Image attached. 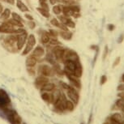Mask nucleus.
<instances>
[{"mask_svg": "<svg viewBox=\"0 0 124 124\" xmlns=\"http://www.w3.org/2000/svg\"><path fill=\"white\" fill-rule=\"evenodd\" d=\"M15 31V26H13L12 24H11L8 22H5L0 25V32H3V33H14Z\"/></svg>", "mask_w": 124, "mask_h": 124, "instance_id": "nucleus-1", "label": "nucleus"}, {"mask_svg": "<svg viewBox=\"0 0 124 124\" xmlns=\"http://www.w3.org/2000/svg\"><path fill=\"white\" fill-rule=\"evenodd\" d=\"M27 40V33L25 32L22 33L17 35V40H16V46H17L18 50H21L23 46L26 42Z\"/></svg>", "mask_w": 124, "mask_h": 124, "instance_id": "nucleus-2", "label": "nucleus"}, {"mask_svg": "<svg viewBox=\"0 0 124 124\" xmlns=\"http://www.w3.org/2000/svg\"><path fill=\"white\" fill-rule=\"evenodd\" d=\"M11 100L3 89H0V106H7L10 103Z\"/></svg>", "mask_w": 124, "mask_h": 124, "instance_id": "nucleus-3", "label": "nucleus"}, {"mask_svg": "<svg viewBox=\"0 0 124 124\" xmlns=\"http://www.w3.org/2000/svg\"><path fill=\"white\" fill-rule=\"evenodd\" d=\"M65 50L62 47L56 46L53 50V54L54 56V58H56V60L60 61L62 59V56H63Z\"/></svg>", "mask_w": 124, "mask_h": 124, "instance_id": "nucleus-4", "label": "nucleus"}, {"mask_svg": "<svg viewBox=\"0 0 124 124\" xmlns=\"http://www.w3.org/2000/svg\"><path fill=\"white\" fill-rule=\"evenodd\" d=\"M40 71L41 75H43L44 76H53L54 75V70L47 65H43L42 67H40Z\"/></svg>", "mask_w": 124, "mask_h": 124, "instance_id": "nucleus-5", "label": "nucleus"}, {"mask_svg": "<svg viewBox=\"0 0 124 124\" xmlns=\"http://www.w3.org/2000/svg\"><path fill=\"white\" fill-rule=\"evenodd\" d=\"M67 95H68V97L71 98L72 101H74L76 102V103L78 102L79 95H78V93H76V91L73 88L71 87L70 89L67 90Z\"/></svg>", "mask_w": 124, "mask_h": 124, "instance_id": "nucleus-6", "label": "nucleus"}, {"mask_svg": "<svg viewBox=\"0 0 124 124\" xmlns=\"http://www.w3.org/2000/svg\"><path fill=\"white\" fill-rule=\"evenodd\" d=\"M44 54H45L44 48L41 47V46H37V48L34 49L32 55H33L34 57H36V58H38V57H41L42 55H44Z\"/></svg>", "mask_w": 124, "mask_h": 124, "instance_id": "nucleus-7", "label": "nucleus"}, {"mask_svg": "<svg viewBox=\"0 0 124 124\" xmlns=\"http://www.w3.org/2000/svg\"><path fill=\"white\" fill-rule=\"evenodd\" d=\"M37 58L33 55H30L26 59V65L28 67H34L37 64Z\"/></svg>", "mask_w": 124, "mask_h": 124, "instance_id": "nucleus-8", "label": "nucleus"}, {"mask_svg": "<svg viewBox=\"0 0 124 124\" xmlns=\"http://www.w3.org/2000/svg\"><path fill=\"white\" fill-rule=\"evenodd\" d=\"M60 97H61V92L59 90L56 89L55 91H54V93L51 94V101H52L54 104H55V103L59 100Z\"/></svg>", "mask_w": 124, "mask_h": 124, "instance_id": "nucleus-9", "label": "nucleus"}, {"mask_svg": "<svg viewBox=\"0 0 124 124\" xmlns=\"http://www.w3.org/2000/svg\"><path fill=\"white\" fill-rule=\"evenodd\" d=\"M46 83H48V79L46 78V77L40 76L36 79V85L40 88H41L43 85H45Z\"/></svg>", "mask_w": 124, "mask_h": 124, "instance_id": "nucleus-10", "label": "nucleus"}, {"mask_svg": "<svg viewBox=\"0 0 124 124\" xmlns=\"http://www.w3.org/2000/svg\"><path fill=\"white\" fill-rule=\"evenodd\" d=\"M73 75L76 77H77V78H79V77H80L82 76V67L80 63L79 62V61H77L76 62V68L75 69Z\"/></svg>", "mask_w": 124, "mask_h": 124, "instance_id": "nucleus-11", "label": "nucleus"}, {"mask_svg": "<svg viewBox=\"0 0 124 124\" xmlns=\"http://www.w3.org/2000/svg\"><path fill=\"white\" fill-rule=\"evenodd\" d=\"M55 88V85H54L52 83H46L45 85H43L41 87V89L45 92H50V91H53L54 89Z\"/></svg>", "mask_w": 124, "mask_h": 124, "instance_id": "nucleus-12", "label": "nucleus"}, {"mask_svg": "<svg viewBox=\"0 0 124 124\" xmlns=\"http://www.w3.org/2000/svg\"><path fill=\"white\" fill-rule=\"evenodd\" d=\"M62 12H63L64 16H74L75 13L73 11L71 10V7H64L63 8H62Z\"/></svg>", "mask_w": 124, "mask_h": 124, "instance_id": "nucleus-13", "label": "nucleus"}, {"mask_svg": "<svg viewBox=\"0 0 124 124\" xmlns=\"http://www.w3.org/2000/svg\"><path fill=\"white\" fill-rule=\"evenodd\" d=\"M16 5H17V8L20 9V11H29L28 7L25 5L22 1H20V0H17V1H16Z\"/></svg>", "mask_w": 124, "mask_h": 124, "instance_id": "nucleus-14", "label": "nucleus"}, {"mask_svg": "<svg viewBox=\"0 0 124 124\" xmlns=\"http://www.w3.org/2000/svg\"><path fill=\"white\" fill-rule=\"evenodd\" d=\"M50 35L49 32H43V34L41 35V41L44 43V44H46V43H48L49 41H50Z\"/></svg>", "mask_w": 124, "mask_h": 124, "instance_id": "nucleus-15", "label": "nucleus"}, {"mask_svg": "<svg viewBox=\"0 0 124 124\" xmlns=\"http://www.w3.org/2000/svg\"><path fill=\"white\" fill-rule=\"evenodd\" d=\"M60 34H61V37L65 40H70L72 37V34L68 31H62Z\"/></svg>", "mask_w": 124, "mask_h": 124, "instance_id": "nucleus-16", "label": "nucleus"}, {"mask_svg": "<svg viewBox=\"0 0 124 124\" xmlns=\"http://www.w3.org/2000/svg\"><path fill=\"white\" fill-rule=\"evenodd\" d=\"M37 11H38L39 12L41 13V15H42L44 17H46V18H49L50 16L49 11L46 10V9H43V8H37Z\"/></svg>", "mask_w": 124, "mask_h": 124, "instance_id": "nucleus-17", "label": "nucleus"}, {"mask_svg": "<svg viewBox=\"0 0 124 124\" xmlns=\"http://www.w3.org/2000/svg\"><path fill=\"white\" fill-rule=\"evenodd\" d=\"M28 44L31 45L32 46H34L35 44H36V38H35L34 35L32 34H30L29 37H28Z\"/></svg>", "mask_w": 124, "mask_h": 124, "instance_id": "nucleus-18", "label": "nucleus"}, {"mask_svg": "<svg viewBox=\"0 0 124 124\" xmlns=\"http://www.w3.org/2000/svg\"><path fill=\"white\" fill-rule=\"evenodd\" d=\"M10 15H11V11L9 9H5L3 11V12H2L1 18L3 19V20H7V19L10 17Z\"/></svg>", "mask_w": 124, "mask_h": 124, "instance_id": "nucleus-19", "label": "nucleus"}, {"mask_svg": "<svg viewBox=\"0 0 124 124\" xmlns=\"http://www.w3.org/2000/svg\"><path fill=\"white\" fill-rule=\"evenodd\" d=\"M7 22H8V23H10L11 24H12L13 26H18V27H22L23 26V24L22 23H20V22H19L17 21V20H14V19H11V20H8Z\"/></svg>", "mask_w": 124, "mask_h": 124, "instance_id": "nucleus-20", "label": "nucleus"}, {"mask_svg": "<svg viewBox=\"0 0 124 124\" xmlns=\"http://www.w3.org/2000/svg\"><path fill=\"white\" fill-rule=\"evenodd\" d=\"M41 98L46 102H51V94H49L47 93H44L41 94Z\"/></svg>", "mask_w": 124, "mask_h": 124, "instance_id": "nucleus-21", "label": "nucleus"}, {"mask_svg": "<svg viewBox=\"0 0 124 124\" xmlns=\"http://www.w3.org/2000/svg\"><path fill=\"white\" fill-rule=\"evenodd\" d=\"M111 120L113 121H115V122H118V123H120L121 120H122V116L120 114L118 113H116L112 115L111 117Z\"/></svg>", "mask_w": 124, "mask_h": 124, "instance_id": "nucleus-22", "label": "nucleus"}, {"mask_svg": "<svg viewBox=\"0 0 124 124\" xmlns=\"http://www.w3.org/2000/svg\"><path fill=\"white\" fill-rule=\"evenodd\" d=\"M75 108V106L73 102H71V101H66V109L69 111H72Z\"/></svg>", "mask_w": 124, "mask_h": 124, "instance_id": "nucleus-23", "label": "nucleus"}, {"mask_svg": "<svg viewBox=\"0 0 124 124\" xmlns=\"http://www.w3.org/2000/svg\"><path fill=\"white\" fill-rule=\"evenodd\" d=\"M33 48V46H32L31 45H29V44H28L27 43V45H26V47H25L24 49V50L23 51V54H22L23 55H25V54H29L30 51L32 50V49Z\"/></svg>", "mask_w": 124, "mask_h": 124, "instance_id": "nucleus-24", "label": "nucleus"}, {"mask_svg": "<svg viewBox=\"0 0 124 124\" xmlns=\"http://www.w3.org/2000/svg\"><path fill=\"white\" fill-rule=\"evenodd\" d=\"M53 11L55 15H59V14L62 12V8H60V6L56 5L53 8Z\"/></svg>", "mask_w": 124, "mask_h": 124, "instance_id": "nucleus-25", "label": "nucleus"}, {"mask_svg": "<svg viewBox=\"0 0 124 124\" xmlns=\"http://www.w3.org/2000/svg\"><path fill=\"white\" fill-rule=\"evenodd\" d=\"M12 18L14 19V20H17V21H19V22H20V23H22L23 22V20H22V18L20 17V16L18 15L17 13H16V12H13L12 14ZM23 24V23H22Z\"/></svg>", "mask_w": 124, "mask_h": 124, "instance_id": "nucleus-26", "label": "nucleus"}, {"mask_svg": "<svg viewBox=\"0 0 124 124\" xmlns=\"http://www.w3.org/2000/svg\"><path fill=\"white\" fill-rule=\"evenodd\" d=\"M50 23H51V24L54 25V26H55V27H59V25H60V23L58 22V20H57V19H52Z\"/></svg>", "mask_w": 124, "mask_h": 124, "instance_id": "nucleus-27", "label": "nucleus"}, {"mask_svg": "<svg viewBox=\"0 0 124 124\" xmlns=\"http://www.w3.org/2000/svg\"><path fill=\"white\" fill-rule=\"evenodd\" d=\"M116 105L118 107H123L124 106V97L121 98L120 100H118V101L116 102Z\"/></svg>", "mask_w": 124, "mask_h": 124, "instance_id": "nucleus-28", "label": "nucleus"}, {"mask_svg": "<svg viewBox=\"0 0 124 124\" xmlns=\"http://www.w3.org/2000/svg\"><path fill=\"white\" fill-rule=\"evenodd\" d=\"M67 27H70V28H75V26H76V24H75V23L72 21L71 20H70V19H68V20H67V22L66 23V24Z\"/></svg>", "mask_w": 124, "mask_h": 124, "instance_id": "nucleus-29", "label": "nucleus"}, {"mask_svg": "<svg viewBox=\"0 0 124 124\" xmlns=\"http://www.w3.org/2000/svg\"><path fill=\"white\" fill-rule=\"evenodd\" d=\"M58 19L60 20L61 21V24H66V23L67 22V20H68V18H67L66 16H59Z\"/></svg>", "mask_w": 124, "mask_h": 124, "instance_id": "nucleus-30", "label": "nucleus"}, {"mask_svg": "<svg viewBox=\"0 0 124 124\" xmlns=\"http://www.w3.org/2000/svg\"><path fill=\"white\" fill-rule=\"evenodd\" d=\"M49 42H50L51 45H55V46L59 45V41H58V40H56V39H50Z\"/></svg>", "mask_w": 124, "mask_h": 124, "instance_id": "nucleus-31", "label": "nucleus"}, {"mask_svg": "<svg viewBox=\"0 0 124 124\" xmlns=\"http://www.w3.org/2000/svg\"><path fill=\"white\" fill-rule=\"evenodd\" d=\"M41 8H43V9H46V10H49V8H48V5L46 4L45 2H41Z\"/></svg>", "mask_w": 124, "mask_h": 124, "instance_id": "nucleus-32", "label": "nucleus"}, {"mask_svg": "<svg viewBox=\"0 0 124 124\" xmlns=\"http://www.w3.org/2000/svg\"><path fill=\"white\" fill-rule=\"evenodd\" d=\"M71 8L75 13L79 12V7H77V6H72V7H71Z\"/></svg>", "mask_w": 124, "mask_h": 124, "instance_id": "nucleus-33", "label": "nucleus"}, {"mask_svg": "<svg viewBox=\"0 0 124 124\" xmlns=\"http://www.w3.org/2000/svg\"><path fill=\"white\" fill-rule=\"evenodd\" d=\"M59 28H60V29H62V31H68V29H67V25L63 24H60Z\"/></svg>", "mask_w": 124, "mask_h": 124, "instance_id": "nucleus-34", "label": "nucleus"}, {"mask_svg": "<svg viewBox=\"0 0 124 124\" xmlns=\"http://www.w3.org/2000/svg\"><path fill=\"white\" fill-rule=\"evenodd\" d=\"M28 71L29 72V74H31V76H33L34 73H35V71H34V69L32 68V67H29V68H28Z\"/></svg>", "mask_w": 124, "mask_h": 124, "instance_id": "nucleus-35", "label": "nucleus"}, {"mask_svg": "<svg viewBox=\"0 0 124 124\" xmlns=\"http://www.w3.org/2000/svg\"><path fill=\"white\" fill-rule=\"evenodd\" d=\"M107 80V78L106 76H102L101 79V85H104L106 83V81Z\"/></svg>", "mask_w": 124, "mask_h": 124, "instance_id": "nucleus-36", "label": "nucleus"}, {"mask_svg": "<svg viewBox=\"0 0 124 124\" xmlns=\"http://www.w3.org/2000/svg\"><path fill=\"white\" fill-rule=\"evenodd\" d=\"M50 36H54V37H57V35H58V33H57V32H55V31H54V30H52V29H50Z\"/></svg>", "mask_w": 124, "mask_h": 124, "instance_id": "nucleus-37", "label": "nucleus"}, {"mask_svg": "<svg viewBox=\"0 0 124 124\" xmlns=\"http://www.w3.org/2000/svg\"><path fill=\"white\" fill-rule=\"evenodd\" d=\"M120 59H121L120 57H118V58H117L116 59H115V61H114V63L113 64V67H116L117 65H118V64L119 63V62H120Z\"/></svg>", "mask_w": 124, "mask_h": 124, "instance_id": "nucleus-38", "label": "nucleus"}, {"mask_svg": "<svg viewBox=\"0 0 124 124\" xmlns=\"http://www.w3.org/2000/svg\"><path fill=\"white\" fill-rule=\"evenodd\" d=\"M61 85H62V87H63L64 88H66V89H70L71 88V86H69L68 85H67V84H64V83H61Z\"/></svg>", "mask_w": 124, "mask_h": 124, "instance_id": "nucleus-39", "label": "nucleus"}, {"mask_svg": "<svg viewBox=\"0 0 124 124\" xmlns=\"http://www.w3.org/2000/svg\"><path fill=\"white\" fill-rule=\"evenodd\" d=\"M123 38H124V35L123 34H122L120 37H119V38L118 40V43H121V42H123Z\"/></svg>", "mask_w": 124, "mask_h": 124, "instance_id": "nucleus-40", "label": "nucleus"}, {"mask_svg": "<svg viewBox=\"0 0 124 124\" xmlns=\"http://www.w3.org/2000/svg\"><path fill=\"white\" fill-rule=\"evenodd\" d=\"M24 16L28 19V20H33L32 16L31 15H29V14H26V15H25Z\"/></svg>", "mask_w": 124, "mask_h": 124, "instance_id": "nucleus-41", "label": "nucleus"}, {"mask_svg": "<svg viewBox=\"0 0 124 124\" xmlns=\"http://www.w3.org/2000/svg\"><path fill=\"white\" fill-rule=\"evenodd\" d=\"M29 26L31 28V29H33V28L35 27V23L34 22H32V21H30L29 23Z\"/></svg>", "mask_w": 124, "mask_h": 124, "instance_id": "nucleus-42", "label": "nucleus"}, {"mask_svg": "<svg viewBox=\"0 0 124 124\" xmlns=\"http://www.w3.org/2000/svg\"><path fill=\"white\" fill-rule=\"evenodd\" d=\"M118 90H120V91H123L124 90V84L123 85H120L118 87Z\"/></svg>", "mask_w": 124, "mask_h": 124, "instance_id": "nucleus-43", "label": "nucleus"}, {"mask_svg": "<svg viewBox=\"0 0 124 124\" xmlns=\"http://www.w3.org/2000/svg\"><path fill=\"white\" fill-rule=\"evenodd\" d=\"M108 52V47L107 46H106L105 47V51H104V58H106V53Z\"/></svg>", "mask_w": 124, "mask_h": 124, "instance_id": "nucleus-44", "label": "nucleus"}, {"mask_svg": "<svg viewBox=\"0 0 124 124\" xmlns=\"http://www.w3.org/2000/svg\"><path fill=\"white\" fill-rule=\"evenodd\" d=\"M7 2H8V3H10V4H14L15 3V0H6Z\"/></svg>", "mask_w": 124, "mask_h": 124, "instance_id": "nucleus-45", "label": "nucleus"}, {"mask_svg": "<svg viewBox=\"0 0 124 124\" xmlns=\"http://www.w3.org/2000/svg\"><path fill=\"white\" fill-rule=\"evenodd\" d=\"M108 28H109V29L110 30V31H112V30H113V29H114V25L110 24V25H109V26H108Z\"/></svg>", "mask_w": 124, "mask_h": 124, "instance_id": "nucleus-46", "label": "nucleus"}, {"mask_svg": "<svg viewBox=\"0 0 124 124\" xmlns=\"http://www.w3.org/2000/svg\"><path fill=\"white\" fill-rule=\"evenodd\" d=\"M3 6H2V4L0 3V13L3 12Z\"/></svg>", "mask_w": 124, "mask_h": 124, "instance_id": "nucleus-47", "label": "nucleus"}, {"mask_svg": "<svg viewBox=\"0 0 124 124\" xmlns=\"http://www.w3.org/2000/svg\"><path fill=\"white\" fill-rule=\"evenodd\" d=\"M50 3H51V4H55L56 0H50Z\"/></svg>", "mask_w": 124, "mask_h": 124, "instance_id": "nucleus-48", "label": "nucleus"}, {"mask_svg": "<svg viewBox=\"0 0 124 124\" xmlns=\"http://www.w3.org/2000/svg\"><path fill=\"white\" fill-rule=\"evenodd\" d=\"M111 122H112V124H121L120 123H118V122H115L113 120H111Z\"/></svg>", "mask_w": 124, "mask_h": 124, "instance_id": "nucleus-49", "label": "nucleus"}, {"mask_svg": "<svg viewBox=\"0 0 124 124\" xmlns=\"http://www.w3.org/2000/svg\"><path fill=\"white\" fill-rule=\"evenodd\" d=\"M122 79H123V81L124 82V74L123 75V77H122Z\"/></svg>", "mask_w": 124, "mask_h": 124, "instance_id": "nucleus-50", "label": "nucleus"}, {"mask_svg": "<svg viewBox=\"0 0 124 124\" xmlns=\"http://www.w3.org/2000/svg\"><path fill=\"white\" fill-rule=\"evenodd\" d=\"M122 109H123V111L124 112V106H123V107H122Z\"/></svg>", "mask_w": 124, "mask_h": 124, "instance_id": "nucleus-51", "label": "nucleus"}, {"mask_svg": "<svg viewBox=\"0 0 124 124\" xmlns=\"http://www.w3.org/2000/svg\"><path fill=\"white\" fill-rule=\"evenodd\" d=\"M103 124H109V123H104Z\"/></svg>", "mask_w": 124, "mask_h": 124, "instance_id": "nucleus-52", "label": "nucleus"}, {"mask_svg": "<svg viewBox=\"0 0 124 124\" xmlns=\"http://www.w3.org/2000/svg\"><path fill=\"white\" fill-rule=\"evenodd\" d=\"M121 124H124V121H123V122H122V123H121Z\"/></svg>", "mask_w": 124, "mask_h": 124, "instance_id": "nucleus-53", "label": "nucleus"}, {"mask_svg": "<svg viewBox=\"0 0 124 124\" xmlns=\"http://www.w3.org/2000/svg\"><path fill=\"white\" fill-rule=\"evenodd\" d=\"M23 124H25V123H23Z\"/></svg>", "mask_w": 124, "mask_h": 124, "instance_id": "nucleus-54", "label": "nucleus"}]
</instances>
